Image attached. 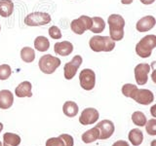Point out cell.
<instances>
[{"mask_svg": "<svg viewBox=\"0 0 156 146\" xmlns=\"http://www.w3.org/2000/svg\"><path fill=\"white\" fill-rule=\"evenodd\" d=\"M109 26V36L113 41H121L124 38L125 19L118 14H112L107 19Z\"/></svg>", "mask_w": 156, "mask_h": 146, "instance_id": "obj_1", "label": "cell"}, {"mask_svg": "<svg viewBox=\"0 0 156 146\" xmlns=\"http://www.w3.org/2000/svg\"><path fill=\"white\" fill-rule=\"evenodd\" d=\"M89 46L91 50L96 53L111 52L115 48V41L112 40L110 36L95 35L90 39Z\"/></svg>", "mask_w": 156, "mask_h": 146, "instance_id": "obj_2", "label": "cell"}, {"mask_svg": "<svg viewBox=\"0 0 156 146\" xmlns=\"http://www.w3.org/2000/svg\"><path fill=\"white\" fill-rule=\"evenodd\" d=\"M154 48H156V35L148 34L141 38L136 45V53L139 57L146 58L151 56Z\"/></svg>", "mask_w": 156, "mask_h": 146, "instance_id": "obj_3", "label": "cell"}, {"mask_svg": "<svg viewBox=\"0 0 156 146\" xmlns=\"http://www.w3.org/2000/svg\"><path fill=\"white\" fill-rule=\"evenodd\" d=\"M61 60L58 57H54L52 55H44L40 57L38 61V66L43 73L45 74H52L57 68L61 65Z\"/></svg>", "mask_w": 156, "mask_h": 146, "instance_id": "obj_4", "label": "cell"}, {"mask_svg": "<svg viewBox=\"0 0 156 146\" xmlns=\"http://www.w3.org/2000/svg\"><path fill=\"white\" fill-rule=\"evenodd\" d=\"M52 18L45 12H33L24 18V23L28 26H42L50 23Z\"/></svg>", "mask_w": 156, "mask_h": 146, "instance_id": "obj_5", "label": "cell"}, {"mask_svg": "<svg viewBox=\"0 0 156 146\" xmlns=\"http://www.w3.org/2000/svg\"><path fill=\"white\" fill-rule=\"evenodd\" d=\"M92 23V18L83 15V16H80L78 19H73L70 23V28L75 34L82 35L86 30H90Z\"/></svg>", "mask_w": 156, "mask_h": 146, "instance_id": "obj_6", "label": "cell"}, {"mask_svg": "<svg viewBox=\"0 0 156 146\" xmlns=\"http://www.w3.org/2000/svg\"><path fill=\"white\" fill-rule=\"evenodd\" d=\"M79 82L81 88L85 91L93 90L96 85V73L90 68H85L79 74Z\"/></svg>", "mask_w": 156, "mask_h": 146, "instance_id": "obj_7", "label": "cell"}, {"mask_svg": "<svg viewBox=\"0 0 156 146\" xmlns=\"http://www.w3.org/2000/svg\"><path fill=\"white\" fill-rule=\"evenodd\" d=\"M82 57L79 55H76L72 57L70 61L66 62L63 66V75L66 80H71L73 77L76 75L77 70L82 64Z\"/></svg>", "mask_w": 156, "mask_h": 146, "instance_id": "obj_8", "label": "cell"}, {"mask_svg": "<svg viewBox=\"0 0 156 146\" xmlns=\"http://www.w3.org/2000/svg\"><path fill=\"white\" fill-rule=\"evenodd\" d=\"M132 99L140 104L148 105L154 100V95H153V92L149 90L139 89V88H136L133 96H132Z\"/></svg>", "mask_w": 156, "mask_h": 146, "instance_id": "obj_9", "label": "cell"}, {"mask_svg": "<svg viewBox=\"0 0 156 146\" xmlns=\"http://www.w3.org/2000/svg\"><path fill=\"white\" fill-rule=\"evenodd\" d=\"M151 69L148 63H140L135 67V79L140 86L145 85L148 80V73Z\"/></svg>", "mask_w": 156, "mask_h": 146, "instance_id": "obj_10", "label": "cell"}, {"mask_svg": "<svg viewBox=\"0 0 156 146\" xmlns=\"http://www.w3.org/2000/svg\"><path fill=\"white\" fill-rule=\"evenodd\" d=\"M99 118H100L99 111L95 108L89 107V108H86L82 111V113L79 117V122L82 125L88 126V125L95 124L99 120Z\"/></svg>", "mask_w": 156, "mask_h": 146, "instance_id": "obj_11", "label": "cell"}, {"mask_svg": "<svg viewBox=\"0 0 156 146\" xmlns=\"http://www.w3.org/2000/svg\"><path fill=\"white\" fill-rule=\"evenodd\" d=\"M96 127L100 130V139L101 140L109 138L115 130L114 124L109 120H102Z\"/></svg>", "mask_w": 156, "mask_h": 146, "instance_id": "obj_12", "label": "cell"}, {"mask_svg": "<svg viewBox=\"0 0 156 146\" xmlns=\"http://www.w3.org/2000/svg\"><path fill=\"white\" fill-rule=\"evenodd\" d=\"M156 24V19L153 16H145L139 19L136 24V30L140 32H146L152 29Z\"/></svg>", "mask_w": 156, "mask_h": 146, "instance_id": "obj_13", "label": "cell"}, {"mask_svg": "<svg viewBox=\"0 0 156 146\" xmlns=\"http://www.w3.org/2000/svg\"><path fill=\"white\" fill-rule=\"evenodd\" d=\"M54 51L57 55H60L62 57L69 56L73 52V44L69 41L57 42L54 45Z\"/></svg>", "mask_w": 156, "mask_h": 146, "instance_id": "obj_14", "label": "cell"}, {"mask_svg": "<svg viewBox=\"0 0 156 146\" xmlns=\"http://www.w3.org/2000/svg\"><path fill=\"white\" fill-rule=\"evenodd\" d=\"M32 85L29 81H23L19 84L15 89V94L18 97H31L32 96Z\"/></svg>", "mask_w": 156, "mask_h": 146, "instance_id": "obj_15", "label": "cell"}, {"mask_svg": "<svg viewBox=\"0 0 156 146\" xmlns=\"http://www.w3.org/2000/svg\"><path fill=\"white\" fill-rule=\"evenodd\" d=\"M14 103V96L13 92L9 90L0 91V108L9 109Z\"/></svg>", "mask_w": 156, "mask_h": 146, "instance_id": "obj_16", "label": "cell"}, {"mask_svg": "<svg viewBox=\"0 0 156 146\" xmlns=\"http://www.w3.org/2000/svg\"><path fill=\"white\" fill-rule=\"evenodd\" d=\"M14 12V3L12 0H0V16L10 17Z\"/></svg>", "mask_w": 156, "mask_h": 146, "instance_id": "obj_17", "label": "cell"}, {"mask_svg": "<svg viewBox=\"0 0 156 146\" xmlns=\"http://www.w3.org/2000/svg\"><path fill=\"white\" fill-rule=\"evenodd\" d=\"M98 139H100V130L97 127H94L91 130H88L82 134V140L84 143H92Z\"/></svg>", "mask_w": 156, "mask_h": 146, "instance_id": "obj_18", "label": "cell"}, {"mask_svg": "<svg viewBox=\"0 0 156 146\" xmlns=\"http://www.w3.org/2000/svg\"><path fill=\"white\" fill-rule=\"evenodd\" d=\"M62 111H63V114L67 117H75L78 114V111H79V107L78 105L75 103L74 101H66L65 103L62 105Z\"/></svg>", "mask_w": 156, "mask_h": 146, "instance_id": "obj_19", "label": "cell"}, {"mask_svg": "<svg viewBox=\"0 0 156 146\" xmlns=\"http://www.w3.org/2000/svg\"><path fill=\"white\" fill-rule=\"evenodd\" d=\"M21 141V136L16 134L5 133L3 135V146H19Z\"/></svg>", "mask_w": 156, "mask_h": 146, "instance_id": "obj_20", "label": "cell"}, {"mask_svg": "<svg viewBox=\"0 0 156 146\" xmlns=\"http://www.w3.org/2000/svg\"><path fill=\"white\" fill-rule=\"evenodd\" d=\"M34 48L38 52H47L50 48V41L45 36H37L34 39Z\"/></svg>", "mask_w": 156, "mask_h": 146, "instance_id": "obj_21", "label": "cell"}, {"mask_svg": "<svg viewBox=\"0 0 156 146\" xmlns=\"http://www.w3.org/2000/svg\"><path fill=\"white\" fill-rule=\"evenodd\" d=\"M128 137H129L130 142L134 146H139L143 143V140H144L143 131L139 129H133L130 130Z\"/></svg>", "mask_w": 156, "mask_h": 146, "instance_id": "obj_22", "label": "cell"}, {"mask_svg": "<svg viewBox=\"0 0 156 146\" xmlns=\"http://www.w3.org/2000/svg\"><path fill=\"white\" fill-rule=\"evenodd\" d=\"M92 26L90 28V31L93 33H101L105 30V19L101 17H94L92 18Z\"/></svg>", "mask_w": 156, "mask_h": 146, "instance_id": "obj_23", "label": "cell"}, {"mask_svg": "<svg viewBox=\"0 0 156 146\" xmlns=\"http://www.w3.org/2000/svg\"><path fill=\"white\" fill-rule=\"evenodd\" d=\"M21 58L27 63H30L35 60V51L30 47H23L21 50Z\"/></svg>", "mask_w": 156, "mask_h": 146, "instance_id": "obj_24", "label": "cell"}, {"mask_svg": "<svg viewBox=\"0 0 156 146\" xmlns=\"http://www.w3.org/2000/svg\"><path fill=\"white\" fill-rule=\"evenodd\" d=\"M132 121L133 123L139 127H144L145 126L146 122H147V119H146L145 115L141 111H136L132 115Z\"/></svg>", "mask_w": 156, "mask_h": 146, "instance_id": "obj_25", "label": "cell"}, {"mask_svg": "<svg viewBox=\"0 0 156 146\" xmlns=\"http://www.w3.org/2000/svg\"><path fill=\"white\" fill-rule=\"evenodd\" d=\"M12 74L11 66L9 64H1L0 65V80H7Z\"/></svg>", "mask_w": 156, "mask_h": 146, "instance_id": "obj_26", "label": "cell"}, {"mask_svg": "<svg viewBox=\"0 0 156 146\" xmlns=\"http://www.w3.org/2000/svg\"><path fill=\"white\" fill-rule=\"evenodd\" d=\"M136 88L138 87L134 84H130V83L125 84V85H123V87H122V94H123L126 97H130V99H132V96H133Z\"/></svg>", "mask_w": 156, "mask_h": 146, "instance_id": "obj_27", "label": "cell"}, {"mask_svg": "<svg viewBox=\"0 0 156 146\" xmlns=\"http://www.w3.org/2000/svg\"><path fill=\"white\" fill-rule=\"evenodd\" d=\"M145 130L149 135H156V119H150L146 122Z\"/></svg>", "mask_w": 156, "mask_h": 146, "instance_id": "obj_28", "label": "cell"}, {"mask_svg": "<svg viewBox=\"0 0 156 146\" xmlns=\"http://www.w3.org/2000/svg\"><path fill=\"white\" fill-rule=\"evenodd\" d=\"M49 35L52 39H55V40H58V39H61L62 34V31L61 29L58 28L57 26H53L49 28Z\"/></svg>", "mask_w": 156, "mask_h": 146, "instance_id": "obj_29", "label": "cell"}, {"mask_svg": "<svg viewBox=\"0 0 156 146\" xmlns=\"http://www.w3.org/2000/svg\"><path fill=\"white\" fill-rule=\"evenodd\" d=\"M46 146H66L62 139L58 137H51L46 141Z\"/></svg>", "mask_w": 156, "mask_h": 146, "instance_id": "obj_30", "label": "cell"}, {"mask_svg": "<svg viewBox=\"0 0 156 146\" xmlns=\"http://www.w3.org/2000/svg\"><path fill=\"white\" fill-rule=\"evenodd\" d=\"M60 137L62 139L63 142H65L66 146H73L74 145V140H73V137L70 134H61Z\"/></svg>", "mask_w": 156, "mask_h": 146, "instance_id": "obj_31", "label": "cell"}, {"mask_svg": "<svg viewBox=\"0 0 156 146\" xmlns=\"http://www.w3.org/2000/svg\"><path fill=\"white\" fill-rule=\"evenodd\" d=\"M150 67H153V71L151 73V79L156 84V61H153Z\"/></svg>", "mask_w": 156, "mask_h": 146, "instance_id": "obj_32", "label": "cell"}, {"mask_svg": "<svg viewBox=\"0 0 156 146\" xmlns=\"http://www.w3.org/2000/svg\"><path fill=\"white\" fill-rule=\"evenodd\" d=\"M112 146H129V143L125 140H118L112 144Z\"/></svg>", "mask_w": 156, "mask_h": 146, "instance_id": "obj_33", "label": "cell"}, {"mask_svg": "<svg viewBox=\"0 0 156 146\" xmlns=\"http://www.w3.org/2000/svg\"><path fill=\"white\" fill-rule=\"evenodd\" d=\"M150 113H151V115H152V117H154V118L156 119V104H154L150 108Z\"/></svg>", "mask_w": 156, "mask_h": 146, "instance_id": "obj_34", "label": "cell"}, {"mask_svg": "<svg viewBox=\"0 0 156 146\" xmlns=\"http://www.w3.org/2000/svg\"><path fill=\"white\" fill-rule=\"evenodd\" d=\"M154 1L155 0H140V2L144 5H150V4L154 3Z\"/></svg>", "mask_w": 156, "mask_h": 146, "instance_id": "obj_35", "label": "cell"}, {"mask_svg": "<svg viewBox=\"0 0 156 146\" xmlns=\"http://www.w3.org/2000/svg\"><path fill=\"white\" fill-rule=\"evenodd\" d=\"M134 0H121V3L124 5H130L131 3H133Z\"/></svg>", "mask_w": 156, "mask_h": 146, "instance_id": "obj_36", "label": "cell"}, {"mask_svg": "<svg viewBox=\"0 0 156 146\" xmlns=\"http://www.w3.org/2000/svg\"><path fill=\"white\" fill-rule=\"evenodd\" d=\"M150 146H156V139H155V140H152V141H151Z\"/></svg>", "mask_w": 156, "mask_h": 146, "instance_id": "obj_37", "label": "cell"}, {"mask_svg": "<svg viewBox=\"0 0 156 146\" xmlns=\"http://www.w3.org/2000/svg\"><path fill=\"white\" fill-rule=\"evenodd\" d=\"M3 130V124L0 123V133H1V130Z\"/></svg>", "mask_w": 156, "mask_h": 146, "instance_id": "obj_38", "label": "cell"}, {"mask_svg": "<svg viewBox=\"0 0 156 146\" xmlns=\"http://www.w3.org/2000/svg\"><path fill=\"white\" fill-rule=\"evenodd\" d=\"M0 146H2V143H1V141H0Z\"/></svg>", "mask_w": 156, "mask_h": 146, "instance_id": "obj_39", "label": "cell"}, {"mask_svg": "<svg viewBox=\"0 0 156 146\" xmlns=\"http://www.w3.org/2000/svg\"><path fill=\"white\" fill-rule=\"evenodd\" d=\"M0 30H1V26H0Z\"/></svg>", "mask_w": 156, "mask_h": 146, "instance_id": "obj_40", "label": "cell"}]
</instances>
